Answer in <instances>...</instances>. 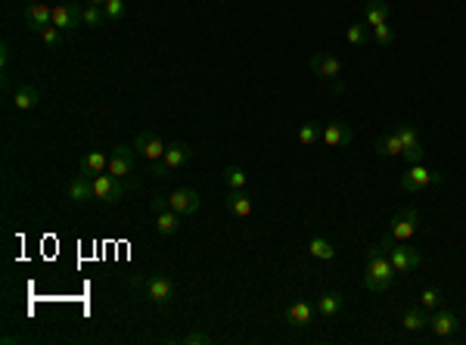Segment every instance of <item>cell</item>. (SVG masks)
Listing matches in <instances>:
<instances>
[{"label": "cell", "instance_id": "obj_2", "mask_svg": "<svg viewBox=\"0 0 466 345\" xmlns=\"http://www.w3.org/2000/svg\"><path fill=\"white\" fill-rule=\"evenodd\" d=\"M379 246L385 249V255H389L395 274H410V271H417L419 264H423V255H419L417 249H410L408 243H398V240H392V236H383Z\"/></svg>", "mask_w": 466, "mask_h": 345}, {"label": "cell", "instance_id": "obj_40", "mask_svg": "<svg viewBox=\"0 0 466 345\" xmlns=\"http://www.w3.org/2000/svg\"><path fill=\"white\" fill-rule=\"evenodd\" d=\"M88 3H97V6H103V3H106V0H88Z\"/></svg>", "mask_w": 466, "mask_h": 345}, {"label": "cell", "instance_id": "obj_10", "mask_svg": "<svg viewBox=\"0 0 466 345\" xmlns=\"http://www.w3.org/2000/svg\"><path fill=\"white\" fill-rule=\"evenodd\" d=\"M81 13H84L81 3H56L53 6V25L63 31H75L78 25H84Z\"/></svg>", "mask_w": 466, "mask_h": 345}, {"label": "cell", "instance_id": "obj_27", "mask_svg": "<svg viewBox=\"0 0 466 345\" xmlns=\"http://www.w3.org/2000/svg\"><path fill=\"white\" fill-rule=\"evenodd\" d=\"M314 308H317V314H321V317H336L339 311H342V296H339V293H323L321 298H317Z\"/></svg>", "mask_w": 466, "mask_h": 345}, {"label": "cell", "instance_id": "obj_38", "mask_svg": "<svg viewBox=\"0 0 466 345\" xmlns=\"http://www.w3.org/2000/svg\"><path fill=\"white\" fill-rule=\"evenodd\" d=\"M165 209H171L168 196H156V199H152V211H156V215H159V211H165Z\"/></svg>", "mask_w": 466, "mask_h": 345}, {"label": "cell", "instance_id": "obj_35", "mask_svg": "<svg viewBox=\"0 0 466 345\" xmlns=\"http://www.w3.org/2000/svg\"><path fill=\"white\" fill-rule=\"evenodd\" d=\"M38 38H41L47 47H59V44H63V29H56V25H47Z\"/></svg>", "mask_w": 466, "mask_h": 345}, {"label": "cell", "instance_id": "obj_39", "mask_svg": "<svg viewBox=\"0 0 466 345\" xmlns=\"http://www.w3.org/2000/svg\"><path fill=\"white\" fill-rule=\"evenodd\" d=\"M6 63H10V44H3V47H0V65L6 69Z\"/></svg>", "mask_w": 466, "mask_h": 345}, {"label": "cell", "instance_id": "obj_1", "mask_svg": "<svg viewBox=\"0 0 466 345\" xmlns=\"http://www.w3.org/2000/svg\"><path fill=\"white\" fill-rule=\"evenodd\" d=\"M392 277H395V268H392L385 249L373 246L370 258H367V271H364V287H367L370 293H385V289L392 287Z\"/></svg>", "mask_w": 466, "mask_h": 345}, {"label": "cell", "instance_id": "obj_22", "mask_svg": "<svg viewBox=\"0 0 466 345\" xmlns=\"http://www.w3.org/2000/svg\"><path fill=\"white\" fill-rule=\"evenodd\" d=\"M389 16H392V6L385 0H367V6H364V19H367L370 29L389 22Z\"/></svg>", "mask_w": 466, "mask_h": 345}, {"label": "cell", "instance_id": "obj_11", "mask_svg": "<svg viewBox=\"0 0 466 345\" xmlns=\"http://www.w3.org/2000/svg\"><path fill=\"white\" fill-rule=\"evenodd\" d=\"M134 150L143 159H150V162H159V159L165 156V150H168V143H165L159 134H152V131H140V134L134 137Z\"/></svg>", "mask_w": 466, "mask_h": 345}, {"label": "cell", "instance_id": "obj_33", "mask_svg": "<svg viewBox=\"0 0 466 345\" xmlns=\"http://www.w3.org/2000/svg\"><path fill=\"white\" fill-rule=\"evenodd\" d=\"M103 13H106V22H118L124 16V0H106Z\"/></svg>", "mask_w": 466, "mask_h": 345}, {"label": "cell", "instance_id": "obj_18", "mask_svg": "<svg viewBox=\"0 0 466 345\" xmlns=\"http://www.w3.org/2000/svg\"><path fill=\"white\" fill-rule=\"evenodd\" d=\"M401 327L408 330V333H423V330H429V314H426L423 305H410V308L404 311Z\"/></svg>", "mask_w": 466, "mask_h": 345}, {"label": "cell", "instance_id": "obj_24", "mask_svg": "<svg viewBox=\"0 0 466 345\" xmlns=\"http://www.w3.org/2000/svg\"><path fill=\"white\" fill-rule=\"evenodd\" d=\"M373 152L376 156H383V159H389V156H401L404 152V143H401V137H398V131H392V134H383L376 143H373Z\"/></svg>", "mask_w": 466, "mask_h": 345}, {"label": "cell", "instance_id": "obj_19", "mask_svg": "<svg viewBox=\"0 0 466 345\" xmlns=\"http://www.w3.org/2000/svg\"><path fill=\"white\" fill-rule=\"evenodd\" d=\"M181 227H184V215H177L175 209H165L156 215L159 236H175V234H181Z\"/></svg>", "mask_w": 466, "mask_h": 345}, {"label": "cell", "instance_id": "obj_9", "mask_svg": "<svg viewBox=\"0 0 466 345\" xmlns=\"http://www.w3.org/2000/svg\"><path fill=\"white\" fill-rule=\"evenodd\" d=\"M429 330L438 336V339H454L457 330H460V321H457L454 311H448V308H435V314L429 317Z\"/></svg>", "mask_w": 466, "mask_h": 345}, {"label": "cell", "instance_id": "obj_21", "mask_svg": "<svg viewBox=\"0 0 466 345\" xmlns=\"http://www.w3.org/2000/svg\"><path fill=\"white\" fill-rule=\"evenodd\" d=\"M69 199L72 202H88V199H93V177H84L81 171H78L69 181Z\"/></svg>", "mask_w": 466, "mask_h": 345}, {"label": "cell", "instance_id": "obj_28", "mask_svg": "<svg viewBox=\"0 0 466 345\" xmlns=\"http://www.w3.org/2000/svg\"><path fill=\"white\" fill-rule=\"evenodd\" d=\"M321 134L323 131L317 128V122H305V125H298V143L302 147H317V141H321Z\"/></svg>", "mask_w": 466, "mask_h": 345}, {"label": "cell", "instance_id": "obj_3", "mask_svg": "<svg viewBox=\"0 0 466 345\" xmlns=\"http://www.w3.org/2000/svg\"><path fill=\"white\" fill-rule=\"evenodd\" d=\"M438 181H442L438 171H432V168H426L423 162H417L401 175V190L404 193H423V190H429L432 184H438Z\"/></svg>", "mask_w": 466, "mask_h": 345}, {"label": "cell", "instance_id": "obj_23", "mask_svg": "<svg viewBox=\"0 0 466 345\" xmlns=\"http://www.w3.org/2000/svg\"><path fill=\"white\" fill-rule=\"evenodd\" d=\"M38 99H41V90L35 88V84H22V88L16 90V97H13V109L16 112H29L38 106Z\"/></svg>", "mask_w": 466, "mask_h": 345}, {"label": "cell", "instance_id": "obj_7", "mask_svg": "<svg viewBox=\"0 0 466 345\" xmlns=\"http://www.w3.org/2000/svg\"><path fill=\"white\" fill-rule=\"evenodd\" d=\"M143 293L152 305H168L171 298H175V283H171V277H165V274H150L143 280Z\"/></svg>", "mask_w": 466, "mask_h": 345}, {"label": "cell", "instance_id": "obj_20", "mask_svg": "<svg viewBox=\"0 0 466 345\" xmlns=\"http://www.w3.org/2000/svg\"><path fill=\"white\" fill-rule=\"evenodd\" d=\"M109 168V156H106V152H99V150H90L88 156L81 159V175L84 177H97V175H103V171Z\"/></svg>", "mask_w": 466, "mask_h": 345}, {"label": "cell", "instance_id": "obj_5", "mask_svg": "<svg viewBox=\"0 0 466 345\" xmlns=\"http://www.w3.org/2000/svg\"><path fill=\"white\" fill-rule=\"evenodd\" d=\"M122 196H124L122 177L109 175V171L93 177V199H99L103 205H115V202H122Z\"/></svg>", "mask_w": 466, "mask_h": 345}, {"label": "cell", "instance_id": "obj_4", "mask_svg": "<svg viewBox=\"0 0 466 345\" xmlns=\"http://www.w3.org/2000/svg\"><path fill=\"white\" fill-rule=\"evenodd\" d=\"M190 147H186L184 141H177V143H168V150H165V156L159 159V162H152V168H150V175H156V177H165L168 171H177V168H184L186 165V159H190Z\"/></svg>", "mask_w": 466, "mask_h": 345}, {"label": "cell", "instance_id": "obj_14", "mask_svg": "<svg viewBox=\"0 0 466 345\" xmlns=\"http://www.w3.org/2000/svg\"><path fill=\"white\" fill-rule=\"evenodd\" d=\"M25 25H29V31L41 35L47 25H53V6H47V3H29V6H25Z\"/></svg>", "mask_w": 466, "mask_h": 345}, {"label": "cell", "instance_id": "obj_32", "mask_svg": "<svg viewBox=\"0 0 466 345\" xmlns=\"http://www.w3.org/2000/svg\"><path fill=\"white\" fill-rule=\"evenodd\" d=\"M395 131H398V137H401L404 150H408V147H417V143H419V137H417V125H410V122H398V125H395Z\"/></svg>", "mask_w": 466, "mask_h": 345}, {"label": "cell", "instance_id": "obj_34", "mask_svg": "<svg viewBox=\"0 0 466 345\" xmlns=\"http://www.w3.org/2000/svg\"><path fill=\"white\" fill-rule=\"evenodd\" d=\"M419 305H423V308H442V293H438L435 287H426L423 293H419Z\"/></svg>", "mask_w": 466, "mask_h": 345}, {"label": "cell", "instance_id": "obj_6", "mask_svg": "<svg viewBox=\"0 0 466 345\" xmlns=\"http://www.w3.org/2000/svg\"><path fill=\"white\" fill-rule=\"evenodd\" d=\"M417 224H419L417 209H401V211H395V215H392L389 234H385V236H392V240H398V243H408L410 236L417 234Z\"/></svg>", "mask_w": 466, "mask_h": 345}, {"label": "cell", "instance_id": "obj_15", "mask_svg": "<svg viewBox=\"0 0 466 345\" xmlns=\"http://www.w3.org/2000/svg\"><path fill=\"white\" fill-rule=\"evenodd\" d=\"M314 305L311 302H292L289 308L283 311V321L289 323V327H296V330H305L311 321H314Z\"/></svg>", "mask_w": 466, "mask_h": 345}, {"label": "cell", "instance_id": "obj_37", "mask_svg": "<svg viewBox=\"0 0 466 345\" xmlns=\"http://www.w3.org/2000/svg\"><path fill=\"white\" fill-rule=\"evenodd\" d=\"M401 156L408 159V165H417V162H423V159H426V150L417 143V147H408V150H404Z\"/></svg>", "mask_w": 466, "mask_h": 345}, {"label": "cell", "instance_id": "obj_17", "mask_svg": "<svg viewBox=\"0 0 466 345\" xmlns=\"http://www.w3.org/2000/svg\"><path fill=\"white\" fill-rule=\"evenodd\" d=\"M224 205H227V211L230 215H236V218H249L252 215V196H249V190H230L227 196H224Z\"/></svg>", "mask_w": 466, "mask_h": 345}, {"label": "cell", "instance_id": "obj_13", "mask_svg": "<svg viewBox=\"0 0 466 345\" xmlns=\"http://www.w3.org/2000/svg\"><path fill=\"white\" fill-rule=\"evenodd\" d=\"M134 156H137V150L134 147H115L112 150V156H109V175H115V177H128V175H134Z\"/></svg>", "mask_w": 466, "mask_h": 345}, {"label": "cell", "instance_id": "obj_36", "mask_svg": "<svg viewBox=\"0 0 466 345\" xmlns=\"http://www.w3.org/2000/svg\"><path fill=\"white\" fill-rule=\"evenodd\" d=\"M181 342H184V345H211V336L202 333V330H193V333H186Z\"/></svg>", "mask_w": 466, "mask_h": 345}, {"label": "cell", "instance_id": "obj_30", "mask_svg": "<svg viewBox=\"0 0 466 345\" xmlns=\"http://www.w3.org/2000/svg\"><path fill=\"white\" fill-rule=\"evenodd\" d=\"M370 35H373V44H376V47H392V44H395V31H392L389 22L370 29Z\"/></svg>", "mask_w": 466, "mask_h": 345}, {"label": "cell", "instance_id": "obj_31", "mask_svg": "<svg viewBox=\"0 0 466 345\" xmlns=\"http://www.w3.org/2000/svg\"><path fill=\"white\" fill-rule=\"evenodd\" d=\"M81 19H84V25H90V29H99V25L106 22V13H103V6L88 3V6H84V13H81Z\"/></svg>", "mask_w": 466, "mask_h": 345}, {"label": "cell", "instance_id": "obj_12", "mask_svg": "<svg viewBox=\"0 0 466 345\" xmlns=\"http://www.w3.org/2000/svg\"><path fill=\"white\" fill-rule=\"evenodd\" d=\"M168 205L177 211V215L190 218V215H196V211H199L202 199H199L196 190H190V187H177L175 193H168Z\"/></svg>", "mask_w": 466, "mask_h": 345}, {"label": "cell", "instance_id": "obj_29", "mask_svg": "<svg viewBox=\"0 0 466 345\" xmlns=\"http://www.w3.org/2000/svg\"><path fill=\"white\" fill-rule=\"evenodd\" d=\"M246 181H249V175H246L239 165H227V168H224V184H227L230 190H243Z\"/></svg>", "mask_w": 466, "mask_h": 345}, {"label": "cell", "instance_id": "obj_26", "mask_svg": "<svg viewBox=\"0 0 466 345\" xmlns=\"http://www.w3.org/2000/svg\"><path fill=\"white\" fill-rule=\"evenodd\" d=\"M345 38H348L351 47H367V44L373 41L370 25H367V22H351L348 29H345Z\"/></svg>", "mask_w": 466, "mask_h": 345}, {"label": "cell", "instance_id": "obj_16", "mask_svg": "<svg viewBox=\"0 0 466 345\" xmlns=\"http://www.w3.org/2000/svg\"><path fill=\"white\" fill-rule=\"evenodd\" d=\"M351 128L345 122H330L323 128V134H321V143L323 147H332V150H339V147H348L351 143Z\"/></svg>", "mask_w": 466, "mask_h": 345}, {"label": "cell", "instance_id": "obj_8", "mask_svg": "<svg viewBox=\"0 0 466 345\" xmlns=\"http://www.w3.org/2000/svg\"><path fill=\"white\" fill-rule=\"evenodd\" d=\"M311 72H314L317 78H326V81H342V63H339L332 53L326 50H317L314 56H311Z\"/></svg>", "mask_w": 466, "mask_h": 345}, {"label": "cell", "instance_id": "obj_25", "mask_svg": "<svg viewBox=\"0 0 466 345\" xmlns=\"http://www.w3.org/2000/svg\"><path fill=\"white\" fill-rule=\"evenodd\" d=\"M308 255L317 258V262H332V258H336V249H332V243L326 240V236H311V240H308Z\"/></svg>", "mask_w": 466, "mask_h": 345}]
</instances>
